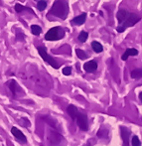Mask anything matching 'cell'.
<instances>
[{
    "mask_svg": "<svg viewBox=\"0 0 142 146\" xmlns=\"http://www.w3.org/2000/svg\"><path fill=\"white\" fill-rule=\"evenodd\" d=\"M11 133L13 134V136L19 141L20 143H26L27 142V138L24 135V133L21 130L17 128V127H12L11 128Z\"/></svg>",
    "mask_w": 142,
    "mask_h": 146,
    "instance_id": "6",
    "label": "cell"
},
{
    "mask_svg": "<svg viewBox=\"0 0 142 146\" xmlns=\"http://www.w3.org/2000/svg\"><path fill=\"white\" fill-rule=\"evenodd\" d=\"M14 9H15V11H16V12H18V13H20V12L25 11V10H27V11H30L31 13L34 14V12H33V10L31 9V8L26 7V6H23V5H21V4H19V3L15 4V7H14Z\"/></svg>",
    "mask_w": 142,
    "mask_h": 146,
    "instance_id": "13",
    "label": "cell"
},
{
    "mask_svg": "<svg viewBox=\"0 0 142 146\" xmlns=\"http://www.w3.org/2000/svg\"><path fill=\"white\" fill-rule=\"evenodd\" d=\"M48 14L65 20L69 15V5L65 0H56Z\"/></svg>",
    "mask_w": 142,
    "mask_h": 146,
    "instance_id": "1",
    "label": "cell"
},
{
    "mask_svg": "<svg viewBox=\"0 0 142 146\" xmlns=\"http://www.w3.org/2000/svg\"><path fill=\"white\" fill-rule=\"evenodd\" d=\"M130 76L132 79L137 80L142 78V69H135L130 72Z\"/></svg>",
    "mask_w": 142,
    "mask_h": 146,
    "instance_id": "15",
    "label": "cell"
},
{
    "mask_svg": "<svg viewBox=\"0 0 142 146\" xmlns=\"http://www.w3.org/2000/svg\"><path fill=\"white\" fill-rule=\"evenodd\" d=\"M63 74L65 76H70L72 74V68L71 67H65L63 69Z\"/></svg>",
    "mask_w": 142,
    "mask_h": 146,
    "instance_id": "21",
    "label": "cell"
},
{
    "mask_svg": "<svg viewBox=\"0 0 142 146\" xmlns=\"http://www.w3.org/2000/svg\"><path fill=\"white\" fill-rule=\"evenodd\" d=\"M76 54H77L78 58L81 60H86V59H88V55H86V53L85 51L81 50V49H76Z\"/></svg>",
    "mask_w": 142,
    "mask_h": 146,
    "instance_id": "16",
    "label": "cell"
},
{
    "mask_svg": "<svg viewBox=\"0 0 142 146\" xmlns=\"http://www.w3.org/2000/svg\"><path fill=\"white\" fill-rule=\"evenodd\" d=\"M65 36V31L62 29L61 27L57 26V27L51 28L48 32L45 35V40L47 41H58L60 39L64 38Z\"/></svg>",
    "mask_w": 142,
    "mask_h": 146,
    "instance_id": "3",
    "label": "cell"
},
{
    "mask_svg": "<svg viewBox=\"0 0 142 146\" xmlns=\"http://www.w3.org/2000/svg\"><path fill=\"white\" fill-rule=\"evenodd\" d=\"M92 48L96 53H102V51H104V47L102 46V44L96 42V41H94V42L92 43Z\"/></svg>",
    "mask_w": 142,
    "mask_h": 146,
    "instance_id": "14",
    "label": "cell"
},
{
    "mask_svg": "<svg viewBox=\"0 0 142 146\" xmlns=\"http://www.w3.org/2000/svg\"><path fill=\"white\" fill-rule=\"evenodd\" d=\"M84 69H85V71L88 72V73H94V72H96V69H98V64H96V61L86 62L85 65H84Z\"/></svg>",
    "mask_w": 142,
    "mask_h": 146,
    "instance_id": "8",
    "label": "cell"
},
{
    "mask_svg": "<svg viewBox=\"0 0 142 146\" xmlns=\"http://www.w3.org/2000/svg\"><path fill=\"white\" fill-rule=\"evenodd\" d=\"M37 51H38L39 55L41 56V58L44 60L46 63H48L49 65L51 66V67H53L54 69H59L60 68V65L57 63V61L55 60L53 57H51L50 55L47 53V49L46 47H37Z\"/></svg>",
    "mask_w": 142,
    "mask_h": 146,
    "instance_id": "4",
    "label": "cell"
},
{
    "mask_svg": "<svg viewBox=\"0 0 142 146\" xmlns=\"http://www.w3.org/2000/svg\"><path fill=\"white\" fill-rule=\"evenodd\" d=\"M31 31H32V34L35 36H39V35L42 33V28L38 25H32L31 26Z\"/></svg>",
    "mask_w": 142,
    "mask_h": 146,
    "instance_id": "17",
    "label": "cell"
},
{
    "mask_svg": "<svg viewBox=\"0 0 142 146\" xmlns=\"http://www.w3.org/2000/svg\"><path fill=\"white\" fill-rule=\"evenodd\" d=\"M85 146H90V144H86V145H85Z\"/></svg>",
    "mask_w": 142,
    "mask_h": 146,
    "instance_id": "23",
    "label": "cell"
},
{
    "mask_svg": "<svg viewBox=\"0 0 142 146\" xmlns=\"http://www.w3.org/2000/svg\"><path fill=\"white\" fill-rule=\"evenodd\" d=\"M139 100H140L141 102H142V92H140V94H139Z\"/></svg>",
    "mask_w": 142,
    "mask_h": 146,
    "instance_id": "22",
    "label": "cell"
},
{
    "mask_svg": "<svg viewBox=\"0 0 142 146\" xmlns=\"http://www.w3.org/2000/svg\"><path fill=\"white\" fill-rule=\"evenodd\" d=\"M7 85H8V87H9L10 90H11L12 94H13L14 96H17L18 94H20V92H22V88L19 87V85L17 84V82L14 81V80L9 81Z\"/></svg>",
    "mask_w": 142,
    "mask_h": 146,
    "instance_id": "7",
    "label": "cell"
},
{
    "mask_svg": "<svg viewBox=\"0 0 142 146\" xmlns=\"http://www.w3.org/2000/svg\"><path fill=\"white\" fill-rule=\"evenodd\" d=\"M131 145L132 146H141L140 144V140L137 136H132L131 138Z\"/></svg>",
    "mask_w": 142,
    "mask_h": 146,
    "instance_id": "20",
    "label": "cell"
},
{
    "mask_svg": "<svg viewBox=\"0 0 142 146\" xmlns=\"http://www.w3.org/2000/svg\"><path fill=\"white\" fill-rule=\"evenodd\" d=\"M86 13H83V14H81V15L74 18V19L72 20V24L76 26H81L86 22Z\"/></svg>",
    "mask_w": 142,
    "mask_h": 146,
    "instance_id": "10",
    "label": "cell"
},
{
    "mask_svg": "<svg viewBox=\"0 0 142 146\" xmlns=\"http://www.w3.org/2000/svg\"><path fill=\"white\" fill-rule=\"evenodd\" d=\"M129 14H130V13H128L126 10H123V9L118 10V12H117V14H116V18H117V20H118L119 25H120V24H122L123 22H124L125 20L128 18Z\"/></svg>",
    "mask_w": 142,
    "mask_h": 146,
    "instance_id": "9",
    "label": "cell"
},
{
    "mask_svg": "<svg viewBox=\"0 0 142 146\" xmlns=\"http://www.w3.org/2000/svg\"><path fill=\"white\" fill-rule=\"evenodd\" d=\"M138 55V51L134 48H129V49H126V51L124 52V54L121 56V60L122 61H126L128 59V57L130 56H136Z\"/></svg>",
    "mask_w": 142,
    "mask_h": 146,
    "instance_id": "11",
    "label": "cell"
},
{
    "mask_svg": "<svg viewBox=\"0 0 142 146\" xmlns=\"http://www.w3.org/2000/svg\"><path fill=\"white\" fill-rule=\"evenodd\" d=\"M46 7H47V2L45 0H39L38 3H37V9L39 11H44Z\"/></svg>",
    "mask_w": 142,
    "mask_h": 146,
    "instance_id": "19",
    "label": "cell"
},
{
    "mask_svg": "<svg viewBox=\"0 0 142 146\" xmlns=\"http://www.w3.org/2000/svg\"><path fill=\"white\" fill-rule=\"evenodd\" d=\"M67 111H68V114L72 117V119L76 120L78 113H79V110H78L77 106H73V104H70V106H68V108H67Z\"/></svg>",
    "mask_w": 142,
    "mask_h": 146,
    "instance_id": "12",
    "label": "cell"
},
{
    "mask_svg": "<svg viewBox=\"0 0 142 146\" xmlns=\"http://www.w3.org/2000/svg\"><path fill=\"white\" fill-rule=\"evenodd\" d=\"M76 121H77L78 125L79 127L82 129L83 131H86L88 128V116H86V113L84 112H80L78 113L77 118H76Z\"/></svg>",
    "mask_w": 142,
    "mask_h": 146,
    "instance_id": "5",
    "label": "cell"
},
{
    "mask_svg": "<svg viewBox=\"0 0 142 146\" xmlns=\"http://www.w3.org/2000/svg\"><path fill=\"white\" fill-rule=\"evenodd\" d=\"M140 20H141V17L139 15H137V14H135V13H130V14H129V16H128V18H127V19L125 20L122 24H120V25L117 26L116 31H117V32H119V33L124 32L127 28L134 26L135 24H136L137 22L140 21Z\"/></svg>",
    "mask_w": 142,
    "mask_h": 146,
    "instance_id": "2",
    "label": "cell"
},
{
    "mask_svg": "<svg viewBox=\"0 0 142 146\" xmlns=\"http://www.w3.org/2000/svg\"><path fill=\"white\" fill-rule=\"evenodd\" d=\"M88 34L86 32H85V31H82L81 33H80L79 37H78V39H79V41L81 43H85L86 40H88Z\"/></svg>",
    "mask_w": 142,
    "mask_h": 146,
    "instance_id": "18",
    "label": "cell"
}]
</instances>
